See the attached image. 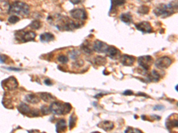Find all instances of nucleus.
Wrapping results in <instances>:
<instances>
[{
	"label": "nucleus",
	"instance_id": "24",
	"mask_svg": "<svg viewBox=\"0 0 178 133\" xmlns=\"http://www.w3.org/2000/svg\"><path fill=\"white\" fill-rule=\"evenodd\" d=\"M77 120V116L75 115L74 113H73L71 115L70 118H69V128L70 130L75 127V126L76 125Z\"/></svg>",
	"mask_w": 178,
	"mask_h": 133
},
{
	"label": "nucleus",
	"instance_id": "33",
	"mask_svg": "<svg viewBox=\"0 0 178 133\" xmlns=\"http://www.w3.org/2000/svg\"><path fill=\"white\" fill-rule=\"evenodd\" d=\"M41 112L43 115H48L49 114V113L51 112V111L49 110V108H48L47 106L46 105H44L41 107Z\"/></svg>",
	"mask_w": 178,
	"mask_h": 133
},
{
	"label": "nucleus",
	"instance_id": "19",
	"mask_svg": "<svg viewBox=\"0 0 178 133\" xmlns=\"http://www.w3.org/2000/svg\"><path fill=\"white\" fill-rule=\"evenodd\" d=\"M26 101L30 104H36L40 102V98L39 96L35 94H28L25 96Z\"/></svg>",
	"mask_w": 178,
	"mask_h": 133
},
{
	"label": "nucleus",
	"instance_id": "38",
	"mask_svg": "<svg viewBox=\"0 0 178 133\" xmlns=\"http://www.w3.org/2000/svg\"><path fill=\"white\" fill-rule=\"evenodd\" d=\"M123 94L124 95H126V96H127V95L130 96V95H133L134 92L131 90H126L124 92Z\"/></svg>",
	"mask_w": 178,
	"mask_h": 133
},
{
	"label": "nucleus",
	"instance_id": "35",
	"mask_svg": "<svg viewBox=\"0 0 178 133\" xmlns=\"http://www.w3.org/2000/svg\"><path fill=\"white\" fill-rule=\"evenodd\" d=\"M9 59V58L5 55H0V62L4 64L7 61H8V60Z\"/></svg>",
	"mask_w": 178,
	"mask_h": 133
},
{
	"label": "nucleus",
	"instance_id": "1",
	"mask_svg": "<svg viewBox=\"0 0 178 133\" xmlns=\"http://www.w3.org/2000/svg\"><path fill=\"white\" fill-rule=\"evenodd\" d=\"M55 19L57 22L56 27L61 31H72L81 27L79 22H74L67 17L57 15Z\"/></svg>",
	"mask_w": 178,
	"mask_h": 133
},
{
	"label": "nucleus",
	"instance_id": "20",
	"mask_svg": "<svg viewBox=\"0 0 178 133\" xmlns=\"http://www.w3.org/2000/svg\"><path fill=\"white\" fill-rule=\"evenodd\" d=\"M55 39V36L51 33H44L40 36V40L42 42H49Z\"/></svg>",
	"mask_w": 178,
	"mask_h": 133
},
{
	"label": "nucleus",
	"instance_id": "11",
	"mask_svg": "<svg viewBox=\"0 0 178 133\" xmlns=\"http://www.w3.org/2000/svg\"><path fill=\"white\" fill-rule=\"evenodd\" d=\"M177 114H173L170 115L166 121V127L169 132L175 128H178V116Z\"/></svg>",
	"mask_w": 178,
	"mask_h": 133
},
{
	"label": "nucleus",
	"instance_id": "12",
	"mask_svg": "<svg viewBox=\"0 0 178 133\" xmlns=\"http://www.w3.org/2000/svg\"><path fill=\"white\" fill-rule=\"evenodd\" d=\"M137 30L141 31L144 34L150 33L153 31V28L150 23L148 22H142L135 24Z\"/></svg>",
	"mask_w": 178,
	"mask_h": 133
},
{
	"label": "nucleus",
	"instance_id": "36",
	"mask_svg": "<svg viewBox=\"0 0 178 133\" xmlns=\"http://www.w3.org/2000/svg\"><path fill=\"white\" fill-rule=\"evenodd\" d=\"M84 65V62L83 61H77L75 62L74 63H73V65L74 66L81 67Z\"/></svg>",
	"mask_w": 178,
	"mask_h": 133
},
{
	"label": "nucleus",
	"instance_id": "39",
	"mask_svg": "<svg viewBox=\"0 0 178 133\" xmlns=\"http://www.w3.org/2000/svg\"><path fill=\"white\" fill-rule=\"evenodd\" d=\"M44 84L46 85H48V86H51L52 85V81L50 80V79H45L44 81Z\"/></svg>",
	"mask_w": 178,
	"mask_h": 133
},
{
	"label": "nucleus",
	"instance_id": "13",
	"mask_svg": "<svg viewBox=\"0 0 178 133\" xmlns=\"http://www.w3.org/2000/svg\"><path fill=\"white\" fill-rule=\"evenodd\" d=\"M109 45L102 41L97 40L94 42L93 44L94 50L97 53H106L109 48Z\"/></svg>",
	"mask_w": 178,
	"mask_h": 133
},
{
	"label": "nucleus",
	"instance_id": "14",
	"mask_svg": "<svg viewBox=\"0 0 178 133\" xmlns=\"http://www.w3.org/2000/svg\"><path fill=\"white\" fill-rule=\"evenodd\" d=\"M108 56L112 60H117L121 57V52L115 46H109L106 52Z\"/></svg>",
	"mask_w": 178,
	"mask_h": 133
},
{
	"label": "nucleus",
	"instance_id": "21",
	"mask_svg": "<svg viewBox=\"0 0 178 133\" xmlns=\"http://www.w3.org/2000/svg\"><path fill=\"white\" fill-rule=\"evenodd\" d=\"M120 19L122 22L127 24H130L133 22V17L128 13H122L120 16Z\"/></svg>",
	"mask_w": 178,
	"mask_h": 133
},
{
	"label": "nucleus",
	"instance_id": "17",
	"mask_svg": "<svg viewBox=\"0 0 178 133\" xmlns=\"http://www.w3.org/2000/svg\"><path fill=\"white\" fill-rule=\"evenodd\" d=\"M98 126L106 132H109L114 128V124L110 121H105L98 124Z\"/></svg>",
	"mask_w": 178,
	"mask_h": 133
},
{
	"label": "nucleus",
	"instance_id": "3",
	"mask_svg": "<svg viewBox=\"0 0 178 133\" xmlns=\"http://www.w3.org/2000/svg\"><path fill=\"white\" fill-rule=\"evenodd\" d=\"M49 108L51 112H52L55 115H66L70 112L72 109V106L69 103L55 101L51 104Z\"/></svg>",
	"mask_w": 178,
	"mask_h": 133
},
{
	"label": "nucleus",
	"instance_id": "43",
	"mask_svg": "<svg viewBox=\"0 0 178 133\" xmlns=\"http://www.w3.org/2000/svg\"><path fill=\"white\" fill-rule=\"evenodd\" d=\"M139 1H143V2H146L150 1H152V0H139Z\"/></svg>",
	"mask_w": 178,
	"mask_h": 133
},
{
	"label": "nucleus",
	"instance_id": "27",
	"mask_svg": "<svg viewBox=\"0 0 178 133\" xmlns=\"http://www.w3.org/2000/svg\"><path fill=\"white\" fill-rule=\"evenodd\" d=\"M111 7L115 9L116 7L124 5L125 3V0H111Z\"/></svg>",
	"mask_w": 178,
	"mask_h": 133
},
{
	"label": "nucleus",
	"instance_id": "2",
	"mask_svg": "<svg viewBox=\"0 0 178 133\" xmlns=\"http://www.w3.org/2000/svg\"><path fill=\"white\" fill-rule=\"evenodd\" d=\"M177 9V2H172L167 5L163 4H159L153 10V13L157 17L165 18L174 14Z\"/></svg>",
	"mask_w": 178,
	"mask_h": 133
},
{
	"label": "nucleus",
	"instance_id": "26",
	"mask_svg": "<svg viewBox=\"0 0 178 133\" xmlns=\"http://www.w3.org/2000/svg\"><path fill=\"white\" fill-rule=\"evenodd\" d=\"M149 11H150V8L148 6L142 5L138 8L137 13L141 15H145L148 14L149 13Z\"/></svg>",
	"mask_w": 178,
	"mask_h": 133
},
{
	"label": "nucleus",
	"instance_id": "7",
	"mask_svg": "<svg viewBox=\"0 0 178 133\" xmlns=\"http://www.w3.org/2000/svg\"><path fill=\"white\" fill-rule=\"evenodd\" d=\"M36 36V33L32 31H28L22 33H21V31H19V33H17L16 34V37L17 39H19V40H21L24 43L34 40Z\"/></svg>",
	"mask_w": 178,
	"mask_h": 133
},
{
	"label": "nucleus",
	"instance_id": "18",
	"mask_svg": "<svg viewBox=\"0 0 178 133\" xmlns=\"http://www.w3.org/2000/svg\"><path fill=\"white\" fill-rule=\"evenodd\" d=\"M160 78H161L160 75L155 70H153V71H152L147 75V80L149 82H158Z\"/></svg>",
	"mask_w": 178,
	"mask_h": 133
},
{
	"label": "nucleus",
	"instance_id": "8",
	"mask_svg": "<svg viewBox=\"0 0 178 133\" xmlns=\"http://www.w3.org/2000/svg\"><path fill=\"white\" fill-rule=\"evenodd\" d=\"M1 85L3 88L10 90H13L18 87L19 83L16 78L11 76L4 80L2 82Z\"/></svg>",
	"mask_w": 178,
	"mask_h": 133
},
{
	"label": "nucleus",
	"instance_id": "40",
	"mask_svg": "<svg viewBox=\"0 0 178 133\" xmlns=\"http://www.w3.org/2000/svg\"><path fill=\"white\" fill-rule=\"evenodd\" d=\"M69 1L73 4V5H76L78 4L81 2V0H69Z\"/></svg>",
	"mask_w": 178,
	"mask_h": 133
},
{
	"label": "nucleus",
	"instance_id": "31",
	"mask_svg": "<svg viewBox=\"0 0 178 133\" xmlns=\"http://www.w3.org/2000/svg\"><path fill=\"white\" fill-rule=\"evenodd\" d=\"M57 60L60 63H62L63 64H67V62H68V57L65 56V55H60L57 58Z\"/></svg>",
	"mask_w": 178,
	"mask_h": 133
},
{
	"label": "nucleus",
	"instance_id": "28",
	"mask_svg": "<svg viewBox=\"0 0 178 133\" xmlns=\"http://www.w3.org/2000/svg\"><path fill=\"white\" fill-rule=\"evenodd\" d=\"M80 55V51L78 50H72L68 52V55L71 59H77Z\"/></svg>",
	"mask_w": 178,
	"mask_h": 133
},
{
	"label": "nucleus",
	"instance_id": "42",
	"mask_svg": "<svg viewBox=\"0 0 178 133\" xmlns=\"http://www.w3.org/2000/svg\"><path fill=\"white\" fill-rule=\"evenodd\" d=\"M8 69H10V70H19L20 69H16V68H8Z\"/></svg>",
	"mask_w": 178,
	"mask_h": 133
},
{
	"label": "nucleus",
	"instance_id": "37",
	"mask_svg": "<svg viewBox=\"0 0 178 133\" xmlns=\"http://www.w3.org/2000/svg\"><path fill=\"white\" fill-rule=\"evenodd\" d=\"M164 109V107L162 105H157L154 107V110H157V111H161Z\"/></svg>",
	"mask_w": 178,
	"mask_h": 133
},
{
	"label": "nucleus",
	"instance_id": "41",
	"mask_svg": "<svg viewBox=\"0 0 178 133\" xmlns=\"http://www.w3.org/2000/svg\"><path fill=\"white\" fill-rule=\"evenodd\" d=\"M137 95H140V96H145V97H148V96L146 95V94H145V93H137Z\"/></svg>",
	"mask_w": 178,
	"mask_h": 133
},
{
	"label": "nucleus",
	"instance_id": "30",
	"mask_svg": "<svg viewBox=\"0 0 178 133\" xmlns=\"http://www.w3.org/2000/svg\"><path fill=\"white\" fill-rule=\"evenodd\" d=\"M20 20L19 17H18L17 16H11L8 19V22L11 23V24H15L16 22H18Z\"/></svg>",
	"mask_w": 178,
	"mask_h": 133
},
{
	"label": "nucleus",
	"instance_id": "22",
	"mask_svg": "<svg viewBox=\"0 0 178 133\" xmlns=\"http://www.w3.org/2000/svg\"><path fill=\"white\" fill-rule=\"evenodd\" d=\"M94 63L96 65L98 66H102L106 65V64L107 63V60L103 56H98L94 59Z\"/></svg>",
	"mask_w": 178,
	"mask_h": 133
},
{
	"label": "nucleus",
	"instance_id": "9",
	"mask_svg": "<svg viewBox=\"0 0 178 133\" xmlns=\"http://www.w3.org/2000/svg\"><path fill=\"white\" fill-rule=\"evenodd\" d=\"M172 60L170 58L167 56L161 57L157 59L155 62V66L157 68L160 69H167L172 64Z\"/></svg>",
	"mask_w": 178,
	"mask_h": 133
},
{
	"label": "nucleus",
	"instance_id": "25",
	"mask_svg": "<svg viewBox=\"0 0 178 133\" xmlns=\"http://www.w3.org/2000/svg\"><path fill=\"white\" fill-rule=\"evenodd\" d=\"M81 48L83 50V52L87 55H90L91 54L92 52V50L91 49L90 47V45H89L88 43H84L81 44Z\"/></svg>",
	"mask_w": 178,
	"mask_h": 133
},
{
	"label": "nucleus",
	"instance_id": "10",
	"mask_svg": "<svg viewBox=\"0 0 178 133\" xmlns=\"http://www.w3.org/2000/svg\"><path fill=\"white\" fill-rule=\"evenodd\" d=\"M71 17L76 20H85L87 19V14L86 11L81 8L73 9L70 11Z\"/></svg>",
	"mask_w": 178,
	"mask_h": 133
},
{
	"label": "nucleus",
	"instance_id": "32",
	"mask_svg": "<svg viewBox=\"0 0 178 133\" xmlns=\"http://www.w3.org/2000/svg\"><path fill=\"white\" fill-rule=\"evenodd\" d=\"M4 101H5L4 102H2V104L4 105V106L7 108H13V106L12 105V103H11V101L8 99H3Z\"/></svg>",
	"mask_w": 178,
	"mask_h": 133
},
{
	"label": "nucleus",
	"instance_id": "15",
	"mask_svg": "<svg viewBox=\"0 0 178 133\" xmlns=\"http://www.w3.org/2000/svg\"><path fill=\"white\" fill-rule=\"evenodd\" d=\"M119 59L121 63L125 66H133L135 61V58L134 56L128 55H124L122 56H121Z\"/></svg>",
	"mask_w": 178,
	"mask_h": 133
},
{
	"label": "nucleus",
	"instance_id": "6",
	"mask_svg": "<svg viewBox=\"0 0 178 133\" xmlns=\"http://www.w3.org/2000/svg\"><path fill=\"white\" fill-rule=\"evenodd\" d=\"M18 111L23 115L27 117H38L39 112L36 109H31L29 106L24 103H21L18 107Z\"/></svg>",
	"mask_w": 178,
	"mask_h": 133
},
{
	"label": "nucleus",
	"instance_id": "4",
	"mask_svg": "<svg viewBox=\"0 0 178 133\" xmlns=\"http://www.w3.org/2000/svg\"><path fill=\"white\" fill-rule=\"evenodd\" d=\"M8 13L21 16L27 15L29 13V7L24 2L16 1L10 5Z\"/></svg>",
	"mask_w": 178,
	"mask_h": 133
},
{
	"label": "nucleus",
	"instance_id": "34",
	"mask_svg": "<svg viewBox=\"0 0 178 133\" xmlns=\"http://www.w3.org/2000/svg\"><path fill=\"white\" fill-rule=\"evenodd\" d=\"M125 133H142V132L137 129H133L132 127H128L125 131Z\"/></svg>",
	"mask_w": 178,
	"mask_h": 133
},
{
	"label": "nucleus",
	"instance_id": "23",
	"mask_svg": "<svg viewBox=\"0 0 178 133\" xmlns=\"http://www.w3.org/2000/svg\"><path fill=\"white\" fill-rule=\"evenodd\" d=\"M41 99L46 102H49L55 99V97L52 96L51 93L47 92L41 93Z\"/></svg>",
	"mask_w": 178,
	"mask_h": 133
},
{
	"label": "nucleus",
	"instance_id": "5",
	"mask_svg": "<svg viewBox=\"0 0 178 133\" xmlns=\"http://www.w3.org/2000/svg\"><path fill=\"white\" fill-rule=\"evenodd\" d=\"M137 62L139 66L144 70H149L153 64V59L149 55L140 56L137 59Z\"/></svg>",
	"mask_w": 178,
	"mask_h": 133
},
{
	"label": "nucleus",
	"instance_id": "16",
	"mask_svg": "<svg viewBox=\"0 0 178 133\" xmlns=\"http://www.w3.org/2000/svg\"><path fill=\"white\" fill-rule=\"evenodd\" d=\"M67 130L66 120L64 118L59 120L56 124V132L57 133H64Z\"/></svg>",
	"mask_w": 178,
	"mask_h": 133
},
{
	"label": "nucleus",
	"instance_id": "44",
	"mask_svg": "<svg viewBox=\"0 0 178 133\" xmlns=\"http://www.w3.org/2000/svg\"><path fill=\"white\" fill-rule=\"evenodd\" d=\"M177 88H178V85H177L176 86V88H176V90H178V89H177Z\"/></svg>",
	"mask_w": 178,
	"mask_h": 133
},
{
	"label": "nucleus",
	"instance_id": "29",
	"mask_svg": "<svg viewBox=\"0 0 178 133\" xmlns=\"http://www.w3.org/2000/svg\"><path fill=\"white\" fill-rule=\"evenodd\" d=\"M30 27L33 28V29H35V30H38V29H39L41 26H42V24L40 21L39 20H34L32 22H31L30 25Z\"/></svg>",
	"mask_w": 178,
	"mask_h": 133
}]
</instances>
